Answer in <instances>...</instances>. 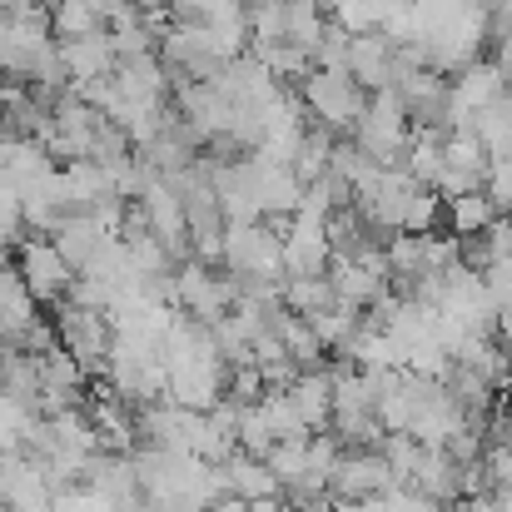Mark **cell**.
<instances>
[{
	"instance_id": "1",
	"label": "cell",
	"mask_w": 512,
	"mask_h": 512,
	"mask_svg": "<svg viewBox=\"0 0 512 512\" xmlns=\"http://www.w3.org/2000/svg\"><path fill=\"white\" fill-rule=\"evenodd\" d=\"M304 105H309L314 125H324V130H353L358 115L368 110V95H363V85L348 70H324L319 65L304 80Z\"/></svg>"
},
{
	"instance_id": "2",
	"label": "cell",
	"mask_w": 512,
	"mask_h": 512,
	"mask_svg": "<svg viewBox=\"0 0 512 512\" xmlns=\"http://www.w3.org/2000/svg\"><path fill=\"white\" fill-rule=\"evenodd\" d=\"M20 279H25V289H30L40 304H60V299L75 289V269H70V259L55 249V239H50V244H45V239L20 244Z\"/></svg>"
},
{
	"instance_id": "3",
	"label": "cell",
	"mask_w": 512,
	"mask_h": 512,
	"mask_svg": "<svg viewBox=\"0 0 512 512\" xmlns=\"http://www.w3.org/2000/svg\"><path fill=\"white\" fill-rule=\"evenodd\" d=\"M388 488H398V478H393V468H388V458L383 453H343L339 473H334V483H329V493L334 498H348V503H358V498H373V493H388Z\"/></svg>"
},
{
	"instance_id": "4",
	"label": "cell",
	"mask_w": 512,
	"mask_h": 512,
	"mask_svg": "<svg viewBox=\"0 0 512 512\" xmlns=\"http://www.w3.org/2000/svg\"><path fill=\"white\" fill-rule=\"evenodd\" d=\"M393 55H398V45H393L383 30L353 35V40H348V75H353L363 90H388V85H393Z\"/></svg>"
},
{
	"instance_id": "5",
	"label": "cell",
	"mask_w": 512,
	"mask_h": 512,
	"mask_svg": "<svg viewBox=\"0 0 512 512\" xmlns=\"http://www.w3.org/2000/svg\"><path fill=\"white\" fill-rule=\"evenodd\" d=\"M60 60H65V70L85 85V80H105V75L120 65V50H115V35L95 30V35L65 40V45H60Z\"/></svg>"
},
{
	"instance_id": "6",
	"label": "cell",
	"mask_w": 512,
	"mask_h": 512,
	"mask_svg": "<svg viewBox=\"0 0 512 512\" xmlns=\"http://www.w3.org/2000/svg\"><path fill=\"white\" fill-rule=\"evenodd\" d=\"M289 398L304 418L309 433H329L334 428V373H319V368H304L294 383H289Z\"/></svg>"
},
{
	"instance_id": "7",
	"label": "cell",
	"mask_w": 512,
	"mask_h": 512,
	"mask_svg": "<svg viewBox=\"0 0 512 512\" xmlns=\"http://www.w3.org/2000/svg\"><path fill=\"white\" fill-rule=\"evenodd\" d=\"M219 473H224V493H229V498H244V503L284 493V483L274 478V468H269L264 458H254V453H229V458L219 463Z\"/></svg>"
},
{
	"instance_id": "8",
	"label": "cell",
	"mask_w": 512,
	"mask_h": 512,
	"mask_svg": "<svg viewBox=\"0 0 512 512\" xmlns=\"http://www.w3.org/2000/svg\"><path fill=\"white\" fill-rule=\"evenodd\" d=\"M35 304H40V299L25 289L20 269H15V274H10V269H0V339H25V329H30V324H40Z\"/></svg>"
},
{
	"instance_id": "9",
	"label": "cell",
	"mask_w": 512,
	"mask_h": 512,
	"mask_svg": "<svg viewBox=\"0 0 512 512\" xmlns=\"http://www.w3.org/2000/svg\"><path fill=\"white\" fill-rule=\"evenodd\" d=\"M443 204H448V229H453L458 239H478V234L503 214L483 184H478V189H468V194H458V199H443Z\"/></svg>"
},
{
	"instance_id": "10",
	"label": "cell",
	"mask_w": 512,
	"mask_h": 512,
	"mask_svg": "<svg viewBox=\"0 0 512 512\" xmlns=\"http://www.w3.org/2000/svg\"><path fill=\"white\" fill-rule=\"evenodd\" d=\"M339 294H334V279L329 274H299V279H284V309L314 319L324 309H334Z\"/></svg>"
},
{
	"instance_id": "11",
	"label": "cell",
	"mask_w": 512,
	"mask_h": 512,
	"mask_svg": "<svg viewBox=\"0 0 512 512\" xmlns=\"http://www.w3.org/2000/svg\"><path fill=\"white\" fill-rule=\"evenodd\" d=\"M388 5H393V0H324L329 20H334L339 30H348V35L383 30V20H388Z\"/></svg>"
},
{
	"instance_id": "12",
	"label": "cell",
	"mask_w": 512,
	"mask_h": 512,
	"mask_svg": "<svg viewBox=\"0 0 512 512\" xmlns=\"http://www.w3.org/2000/svg\"><path fill=\"white\" fill-rule=\"evenodd\" d=\"M105 20H110V5H105V0H60L55 15H50V25H55L65 40H75V35H95Z\"/></svg>"
},
{
	"instance_id": "13",
	"label": "cell",
	"mask_w": 512,
	"mask_h": 512,
	"mask_svg": "<svg viewBox=\"0 0 512 512\" xmlns=\"http://www.w3.org/2000/svg\"><path fill=\"white\" fill-rule=\"evenodd\" d=\"M309 438H314V433H304V438H279V443L264 453V463L274 468V478H279L284 488H299V483H304V473H309Z\"/></svg>"
},
{
	"instance_id": "14",
	"label": "cell",
	"mask_w": 512,
	"mask_h": 512,
	"mask_svg": "<svg viewBox=\"0 0 512 512\" xmlns=\"http://www.w3.org/2000/svg\"><path fill=\"white\" fill-rule=\"evenodd\" d=\"M483 468H488V493H512V443H488Z\"/></svg>"
},
{
	"instance_id": "15",
	"label": "cell",
	"mask_w": 512,
	"mask_h": 512,
	"mask_svg": "<svg viewBox=\"0 0 512 512\" xmlns=\"http://www.w3.org/2000/svg\"><path fill=\"white\" fill-rule=\"evenodd\" d=\"M443 512H473V503H463V508H443Z\"/></svg>"
}]
</instances>
